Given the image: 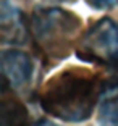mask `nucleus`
<instances>
[{"label":"nucleus","mask_w":118,"mask_h":126,"mask_svg":"<svg viewBox=\"0 0 118 126\" xmlns=\"http://www.w3.org/2000/svg\"><path fill=\"white\" fill-rule=\"evenodd\" d=\"M2 81L13 91H19L31 82L34 74V62L23 50L8 48L2 52Z\"/></svg>","instance_id":"20e7f679"},{"label":"nucleus","mask_w":118,"mask_h":126,"mask_svg":"<svg viewBox=\"0 0 118 126\" xmlns=\"http://www.w3.org/2000/svg\"><path fill=\"white\" fill-rule=\"evenodd\" d=\"M28 24L36 52L45 65L67 58L83 28V21L76 13L58 7H36Z\"/></svg>","instance_id":"f03ea898"},{"label":"nucleus","mask_w":118,"mask_h":126,"mask_svg":"<svg viewBox=\"0 0 118 126\" xmlns=\"http://www.w3.org/2000/svg\"><path fill=\"white\" fill-rule=\"evenodd\" d=\"M107 78H105V94L112 91H118V55L113 57L110 62L105 65ZM103 94V95H105Z\"/></svg>","instance_id":"6e6552de"},{"label":"nucleus","mask_w":118,"mask_h":126,"mask_svg":"<svg viewBox=\"0 0 118 126\" xmlns=\"http://www.w3.org/2000/svg\"><path fill=\"white\" fill-rule=\"evenodd\" d=\"M47 2H55V3H62V2H68V0H47Z\"/></svg>","instance_id":"9d476101"},{"label":"nucleus","mask_w":118,"mask_h":126,"mask_svg":"<svg viewBox=\"0 0 118 126\" xmlns=\"http://www.w3.org/2000/svg\"><path fill=\"white\" fill-rule=\"evenodd\" d=\"M76 57L81 62L105 66L113 57L118 55V23L110 16L89 24L76 42Z\"/></svg>","instance_id":"7ed1b4c3"},{"label":"nucleus","mask_w":118,"mask_h":126,"mask_svg":"<svg viewBox=\"0 0 118 126\" xmlns=\"http://www.w3.org/2000/svg\"><path fill=\"white\" fill-rule=\"evenodd\" d=\"M118 0H86V3L89 5L91 8L94 10H99V11H103V10H110L117 5Z\"/></svg>","instance_id":"1a4fd4ad"},{"label":"nucleus","mask_w":118,"mask_h":126,"mask_svg":"<svg viewBox=\"0 0 118 126\" xmlns=\"http://www.w3.org/2000/svg\"><path fill=\"white\" fill-rule=\"evenodd\" d=\"M100 125H118V91L107 92L99 104Z\"/></svg>","instance_id":"0eeeda50"},{"label":"nucleus","mask_w":118,"mask_h":126,"mask_svg":"<svg viewBox=\"0 0 118 126\" xmlns=\"http://www.w3.org/2000/svg\"><path fill=\"white\" fill-rule=\"evenodd\" d=\"M15 91L5 81H2V99H0V123L2 125H24L28 123V108L15 95Z\"/></svg>","instance_id":"423d86ee"},{"label":"nucleus","mask_w":118,"mask_h":126,"mask_svg":"<svg viewBox=\"0 0 118 126\" xmlns=\"http://www.w3.org/2000/svg\"><path fill=\"white\" fill-rule=\"evenodd\" d=\"M105 94V78L84 66H68L53 74L39 92V105L52 118L81 123L91 118Z\"/></svg>","instance_id":"f257e3e1"},{"label":"nucleus","mask_w":118,"mask_h":126,"mask_svg":"<svg viewBox=\"0 0 118 126\" xmlns=\"http://www.w3.org/2000/svg\"><path fill=\"white\" fill-rule=\"evenodd\" d=\"M2 19V42L11 45H21L29 39V24H26L24 15L16 5L10 3V0L2 2L0 10Z\"/></svg>","instance_id":"39448f33"}]
</instances>
